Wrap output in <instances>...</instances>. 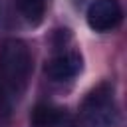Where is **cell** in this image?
<instances>
[{
	"label": "cell",
	"instance_id": "8992f818",
	"mask_svg": "<svg viewBox=\"0 0 127 127\" xmlns=\"http://www.w3.org/2000/svg\"><path fill=\"white\" fill-rule=\"evenodd\" d=\"M18 10L24 16V20L32 26L42 24L44 14H46V2L44 0H18Z\"/></svg>",
	"mask_w": 127,
	"mask_h": 127
},
{
	"label": "cell",
	"instance_id": "6da1fadb",
	"mask_svg": "<svg viewBox=\"0 0 127 127\" xmlns=\"http://www.w3.org/2000/svg\"><path fill=\"white\" fill-rule=\"evenodd\" d=\"M0 71L6 85L20 93L32 71V54L28 46L18 38H6L0 44Z\"/></svg>",
	"mask_w": 127,
	"mask_h": 127
},
{
	"label": "cell",
	"instance_id": "3957f363",
	"mask_svg": "<svg viewBox=\"0 0 127 127\" xmlns=\"http://www.w3.org/2000/svg\"><path fill=\"white\" fill-rule=\"evenodd\" d=\"M85 18L93 32H111L121 24L123 10L117 0H95L89 4Z\"/></svg>",
	"mask_w": 127,
	"mask_h": 127
},
{
	"label": "cell",
	"instance_id": "5b68a950",
	"mask_svg": "<svg viewBox=\"0 0 127 127\" xmlns=\"http://www.w3.org/2000/svg\"><path fill=\"white\" fill-rule=\"evenodd\" d=\"M64 119H65V111L62 107L40 103L34 107L30 123H32V127H58L64 123Z\"/></svg>",
	"mask_w": 127,
	"mask_h": 127
},
{
	"label": "cell",
	"instance_id": "277c9868",
	"mask_svg": "<svg viewBox=\"0 0 127 127\" xmlns=\"http://www.w3.org/2000/svg\"><path fill=\"white\" fill-rule=\"evenodd\" d=\"M83 67V60L77 52H64L54 56L46 64V75L54 81H65L75 77Z\"/></svg>",
	"mask_w": 127,
	"mask_h": 127
},
{
	"label": "cell",
	"instance_id": "7a4b0ae2",
	"mask_svg": "<svg viewBox=\"0 0 127 127\" xmlns=\"http://www.w3.org/2000/svg\"><path fill=\"white\" fill-rule=\"evenodd\" d=\"M79 115L83 127H115L119 113H117L111 85L99 83L97 87H93L85 95L79 107Z\"/></svg>",
	"mask_w": 127,
	"mask_h": 127
}]
</instances>
